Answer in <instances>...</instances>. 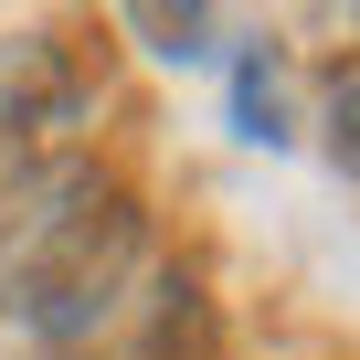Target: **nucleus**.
<instances>
[{
	"label": "nucleus",
	"instance_id": "f257e3e1",
	"mask_svg": "<svg viewBox=\"0 0 360 360\" xmlns=\"http://www.w3.org/2000/svg\"><path fill=\"white\" fill-rule=\"evenodd\" d=\"M148 265V202L96 148L0 191V328L22 339H96Z\"/></svg>",
	"mask_w": 360,
	"mask_h": 360
},
{
	"label": "nucleus",
	"instance_id": "f03ea898",
	"mask_svg": "<svg viewBox=\"0 0 360 360\" xmlns=\"http://www.w3.org/2000/svg\"><path fill=\"white\" fill-rule=\"evenodd\" d=\"M96 96H106V75H96L85 32H32L0 64V191L32 180V169H53V159H75Z\"/></svg>",
	"mask_w": 360,
	"mask_h": 360
},
{
	"label": "nucleus",
	"instance_id": "7ed1b4c3",
	"mask_svg": "<svg viewBox=\"0 0 360 360\" xmlns=\"http://www.w3.org/2000/svg\"><path fill=\"white\" fill-rule=\"evenodd\" d=\"M127 360H223V318L202 297V276H159L138 307V349Z\"/></svg>",
	"mask_w": 360,
	"mask_h": 360
},
{
	"label": "nucleus",
	"instance_id": "20e7f679",
	"mask_svg": "<svg viewBox=\"0 0 360 360\" xmlns=\"http://www.w3.org/2000/svg\"><path fill=\"white\" fill-rule=\"evenodd\" d=\"M328 159L360 180V75H339V85H328Z\"/></svg>",
	"mask_w": 360,
	"mask_h": 360
}]
</instances>
